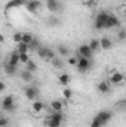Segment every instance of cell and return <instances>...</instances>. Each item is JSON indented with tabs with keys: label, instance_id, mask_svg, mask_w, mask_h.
<instances>
[{
	"label": "cell",
	"instance_id": "484cf974",
	"mask_svg": "<svg viewBox=\"0 0 126 127\" xmlns=\"http://www.w3.org/2000/svg\"><path fill=\"white\" fill-rule=\"evenodd\" d=\"M57 50L60 52V55H61V56H67V55H70V49H68L67 46H64V44H60Z\"/></svg>",
	"mask_w": 126,
	"mask_h": 127
},
{
	"label": "cell",
	"instance_id": "603a6c76",
	"mask_svg": "<svg viewBox=\"0 0 126 127\" xmlns=\"http://www.w3.org/2000/svg\"><path fill=\"white\" fill-rule=\"evenodd\" d=\"M25 69H27V71H30V72H36V71H37V64L30 59L28 62L25 64Z\"/></svg>",
	"mask_w": 126,
	"mask_h": 127
},
{
	"label": "cell",
	"instance_id": "5bb4252c",
	"mask_svg": "<svg viewBox=\"0 0 126 127\" xmlns=\"http://www.w3.org/2000/svg\"><path fill=\"white\" fill-rule=\"evenodd\" d=\"M96 89H98V92L99 93H108L110 92V83L108 81H99L98 83V86H96Z\"/></svg>",
	"mask_w": 126,
	"mask_h": 127
},
{
	"label": "cell",
	"instance_id": "ffe728a7",
	"mask_svg": "<svg viewBox=\"0 0 126 127\" xmlns=\"http://www.w3.org/2000/svg\"><path fill=\"white\" fill-rule=\"evenodd\" d=\"M31 108H33L34 112H42L43 108H45V105H43V102H40V100H33Z\"/></svg>",
	"mask_w": 126,
	"mask_h": 127
},
{
	"label": "cell",
	"instance_id": "4fadbf2b",
	"mask_svg": "<svg viewBox=\"0 0 126 127\" xmlns=\"http://www.w3.org/2000/svg\"><path fill=\"white\" fill-rule=\"evenodd\" d=\"M27 0H9L6 4V10L13 9V7H19V6H25Z\"/></svg>",
	"mask_w": 126,
	"mask_h": 127
},
{
	"label": "cell",
	"instance_id": "7a4b0ae2",
	"mask_svg": "<svg viewBox=\"0 0 126 127\" xmlns=\"http://www.w3.org/2000/svg\"><path fill=\"white\" fill-rule=\"evenodd\" d=\"M108 16H110V13H107V12H99L96 16H95V30H104L105 28V24H107V19H108Z\"/></svg>",
	"mask_w": 126,
	"mask_h": 127
},
{
	"label": "cell",
	"instance_id": "1f68e13d",
	"mask_svg": "<svg viewBox=\"0 0 126 127\" xmlns=\"http://www.w3.org/2000/svg\"><path fill=\"white\" fill-rule=\"evenodd\" d=\"M51 62H52V66H54V68H63V61H61L58 56H57L54 61H51Z\"/></svg>",
	"mask_w": 126,
	"mask_h": 127
},
{
	"label": "cell",
	"instance_id": "8992f818",
	"mask_svg": "<svg viewBox=\"0 0 126 127\" xmlns=\"http://www.w3.org/2000/svg\"><path fill=\"white\" fill-rule=\"evenodd\" d=\"M24 95L30 100H37V97H39V89L36 86H27L24 89Z\"/></svg>",
	"mask_w": 126,
	"mask_h": 127
},
{
	"label": "cell",
	"instance_id": "7402d4cb",
	"mask_svg": "<svg viewBox=\"0 0 126 127\" xmlns=\"http://www.w3.org/2000/svg\"><path fill=\"white\" fill-rule=\"evenodd\" d=\"M21 78L24 80V81H27V83H30V81H33V72H30V71H22L21 72Z\"/></svg>",
	"mask_w": 126,
	"mask_h": 127
},
{
	"label": "cell",
	"instance_id": "ba28073f",
	"mask_svg": "<svg viewBox=\"0 0 126 127\" xmlns=\"http://www.w3.org/2000/svg\"><path fill=\"white\" fill-rule=\"evenodd\" d=\"M77 53H79V56L88 58V59H91L92 55H94V52H92V49L89 47V44H82V46L77 49Z\"/></svg>",
	"mask_w": 126,
	"mask_h": 127
},
{
	"label": "cell",
	"instance_id": "d6a6232c",
	"mask_svg": "<svg viewBox=\"0 0 126 127\" xmlns=\"http://www.w3.org/2000/svg\"><path fill=\"white\" fill-rule=\"evenodd\" d=\"M19 61H21V64H25L30 61V56H28V53H19Z\"/></svg>",
	"mask_w": 126,
	"mask_h": 127
},
{
	"label": "cell",
	"instance_id": "f35d334b",
	"mask_svg": "<svg viewBox=\"0 0 126 127\" xmlns=\"http://www.w3.org/2000/svg\"><path fill=\"white\" fill-rule=\"evenodd\" d=\"M123 102H125V103H126V97H125V100H123Z\"/></svg>",
	"mask_w": 126,
	"mask_h": 127
},
{
	"label": "cell",
	"instance_id": "44dd1931",
	"mask_svg": "<svg viewBox=\"0 0 126 127\" xmlns=\"http://www.w3.org/2000/svg\"><path fill=\"white\" fill-rule=\"evenodd\" d=\"M33 40H34V35H33L31 32H22V41L21 43H25V44L30 46V43H31Z\"/></svg>",
	"mask_w": 126,
	"mask_h": 127
},
{
	"label": "cell",
	"instance_id": "836d02e7",
	"mask_svg": "<svg viewBox=\"0 0 126 127\" xmlns=\"http://www.w3.org/2000/svg\"><path fill=\"white\" fill-rule=\"evenodd\" d=\"M91 127H104V124H102L96 117H94V118H92V123H91Z\"/></svg>",
	"mask_w": 126,
	"mask_h": 127
},
{
	"label": "cell",
	"instance_id": "3957f363",
	"mask_svg": "<svg viewBox=\"0 0 126 127\" xmlns=\"http://www.w3.org/2000/svg\"><path fill=\"white\" fill-rule=\"evenodd\" d=\"M1 109L7 111V112H15V109H16V106H15V97L12 95L3 97V100H1Z\"/></svg>",
	"mask_w": 126,
	"mask_h": 127
},
{
	"label": "cell",
	"instance_id": "30bf717a",
	"mask_svg": "<svg viewBox=\"0 0 126 127\" xmlns=\"http://www.w3.org/2000/svg\"><path fill=\"white\" fill-rule=\"evenodd\" d=\"M119 25H120L119 18H117V16H114V15H110V16H108V19H107L105 28H107V30H110V28H116V27H119Z\"/></svg>",
	"mask_w": 126,
	"mask_h": 127
},
{
	"label": "cell",
	"instance_id": "83f0119b",
	"mask_svg": "<svg viewBox=\"0 0 126 127\" xmlns=\"http://www.w3.org/2000/svg\"><path fill=\"white\" fill-rule=\"evenodd\" d=\"M63 96H64V99H67V100H71V97H73V92H71V89H70V87H64Z\"/></svg>",
	"mask_w": 126,
	"mask_h": 127
},
{
	"label": "cell",
	"instance_id": "d590c367",
	"mask_svg": "<svg viewBox=\"0 0 126 127\" xmlns=\"http://www.w3.org/2000/svg\"><path fill=\"white\" fill-rule=\"evenodd\" d=\"M9 124V120L6 117H0V127H6Z\"/></svg>",
	"mask_w": 126,
	"mask_h": 127
},
{
	"label": "cell",
	"instance_id": "74e56055",
	"mask_svg": "<svg viewBox=\"0 0 126 127\" xmlns=\"http://www.w3.org/2000/svg\"><path fill=\"white\" fill-rule=\"evenodd\" d=\"M123 12H125V15H126V7H125V10H123Z\"/></svg>",
	"mask_w": 126,
	"mask_h": 127
},
{
	"label": "cell",
	"instance_id": "d6986e66",
	"mask_svg": "<svg viewBox=\"0 0 126 127\" xmlns=\"http://www.w3.org/2000/svg\"><path fill=\"white\" fill-rule=\"evenodd\" d=\"M89 47L92 49V52H98L99 49H101V40H98V38H92L91 41H89Z\"/></svg>",
	"mask_w": 126,
	"mask_h": 127
},
{
	"label": "cell",
	"instance_id": "52a82bcc",
	"mask_svg": "<svg viewBox=\"0 0 126 127\" xmlns=\"http://www.w3.org/2000/svg\"><path fill=\"white\" fill-rule=\"evenodd\" d=\"M91 66H92V62H91V59L79 56V64H77V69H79L80 72H86V71H89V69H91Z\"/></svg>",
	"mask_w": 126,
	"mask_h": 127
},
{
	"label": "cell",
	"instance_id": "d4e9b609",
	"mask_svg": "<svg viewBox=\"0 0 126 127\" xmlns=\"http://www.w3.org/2000/svg\"><path fill=\"white\" fill-rule=\"evenodd\" d=\"M16 50H18L19 53H28L30 46H28V44H25V43H19V44H18V47H16Z\"/></svg>",
	"mask_w": 126,
	"mask_h": 127
},
{
	"label": "cell",
	"instance_id": "9c48e42d",
	"mask_svg": "<svg viewBox=\"0 0 126 127\" xmlns=\"http://www.w3.org/2000/svg\"><path fill=\"white\" fill-rule=\"evenodd\" d=\"M40 6H42V1H40V0H27V3H25L24 7H25L30 13H36Z\"/></svg>",
	"mask_w": 126,
	"mask_h": 127
},
{
	"label": "cell",
	"instance_id": "4316f807",
	"mask_svg": "<svg viewBox=\"0 0 126 127\" xmlns=\"http://www.w3.org/2000/svg\"><path fill=\"white\" fill-rule=\"evenodd\" d=\"M40 47H42V46H40V41H39V38H36V37H34V40L30 43V50H36V52H37Z\"/></svg>",
	"mask_w": 126,
	"mask_h": 127
},
{
	"label": "cell",
	"instance_id": "4dcf8cb0",
	"mask_svg": "<svg viewBox=\"0 0 126 127\" xmlns=\"http://www.w3.org/2000/svg\"><path fill=\"white\" fill-rule=\"evenodd\" d=\"M117 38H119V41H125L126 40V30L120 28L119 32H117Z\"/></svg>",
	"mask_w": 126,
	"mask_h": 127
},
{
	"label": "cell",
	"instance_id": "8fae6325",
	"mask_svg": "<svg viewBox=\"0 0 126 127\" xmlns=\"http://www.w3.org/2000/svg\"><path fill=\"white\" fill-rule=\"evenodd\" d=\"M123 80H125V74H122V72H114V74H111V77H110V83L114 84V86L120 84Z\"/></svg>",
	"mask_w": 126,
	"mask_h": 127
},
{
	"label": "cell",
	"instance_id": "f546056e",
	"mask_svg": "<svg viewBox=\"0 0 126 127\" xmlns=\"http://www.w3.org/2000/svg\"><path fill=\"white\" fill-rule=\"evenodd\" d=\"M12 40H13L16 44H19V43L22 41V32H15V34L12 35Z\"/></svg>",
	"mask_w": 126,
	"mask_h": 127
},
{
	"label": "cell",
	"instance_id": "2e32d148",
	"mask_svg": "<svg viewBox=\"0 0 126 127\" xmlns=\"http://www.w3.org/2000/svg\"><path fill=\"white\" fill-rule=\"evenodd\" d=\"M99 40H101V49H102V50H108V49L113 47V41H111V38H108V37H102V38H99Z\"/></svg>",
	"mask_w": 126,
	"mask_h": 127
},
{
	"label": "cell",
	"instance_id": "ac0fdd59",
	"mask_svg": "<svg viewBox=\"0 0 126 127\" xmlns=\"http://www.w3.org/2000/svg\"><path fill=\"white\" fill-rule=\"evenodd\" d=\"M3 69H4V72H6L7 75H13V74L16 72V66L10 65L9 62H4V64H3Z\"/></svg>",
	"mask_w": 126,
	"mask_h": 127
},
{
	"label": "cell",
	"instance_id": "277c9868",
	"mask_svg": "<svg viewBox=\"0 0 126 127\" xmlns=\"http://www.w3.org/2000/svg\"><path fill=\"white\" fill-rule=\"evenodd\" d=\"M104 126L105 124H108L110 121H111V118H113V112L111 111H108V109H102V111H99L96 115H95Z\"/></svg>",
	"mask_w": 126,
	"mask_h": 127
},
{
	"label": "cell",
	"instance_id": "5b68a950",
	"mask_svg": "<svg viewBox=\"0 0 126 127\" xmlns=\"http://www.w3.org/2000/svg\"><path fill=\"white\" fill-rule=\"evenodd\" d=\"M45 6L52 13H57L61 10V1L60 0H45Z\"/></svg>",
	"mask_w": 126,
	"mask_h": 127
},
{
	"label": "cell",
	"instance_id": "9a60e30c",
	"mask_svg": "<svg viewBox=\"0 0 126 127\" xmlns=\"http://www.w3.org/2000/svg\"><path fill=\"white\" fill-rule=\"evenodd\" d=\"M58 81H60V84H61V86L67 87V86L70 84V81H71V77H70V74L64 72V74H61V75H58Z\"/></svg>",
	"mask_w": 126,
	"mask_h": 127
},
{
	"label": "cell",
	"instance_id": "cb8c5ba5",
	"mask_svg": "<svg viewBox=\"0 0 126 127\" xmlns=\"http://www.w3.org/2000/svg\"><path fill=\"white\" fill-rule=\"evenodd\" d=\"M48 25L49 27H58L60 25V19L57 16H49L48 18Z\"/></svg>",
	"mask_w": 126,
	"mask_h": 127
},
{
	"label": "cell",
	"instance_id": "f1b7e54d",
	"mask_svg": "<svg viewBox=\"0 0 126 127\" xmlns=\"http://www.w3.org/2000/svg\"><path fill=\"white\" fill-rule=\"evenodd\" d=\"M48 49H49V47H40V49L37 50V55H39L42 59H46V55H48Z\"/></svg>",
	"mask_w": 126,
	"mask_h": 127
},
{
	"label": "cell",
	"instance_id": "e0dca14e",
	"mask_svg": "<svg viewBox=\"0 0 126 127\" xmlns=\"http://www.w3.org/2000/svg\"><path fill=\"white\" fill-rule=\"evenodd\" d=\"M51 109H52V111H60V112H63L64 103L60 100V99H55V100L51 102Z\"/></svg>",
	"mask_w": 126,
	"mask_h": 127
},
{
	"label": "cell",
	"instance_id": "e575fe53",
	"mask_svg": "<svg viewBox=\"0 0 126 127\" xmlns=\"http://www.w3.org/2000/svg\"><path fill=\"white\" fill-rule=\"evenodd\" d=\"M68 64H70L71 66H77V64H79V58H76V56H70V58H68Z\"/></svg>",
	"mask_w": 126,
	"mask_h": 127
},
{
	"label": "cell",
	"instance_id": "6da1fadb",
	"mask_svg": "<svg viewBox=\"0 0 126 127\" xmlns=\"http://www.w3.org/2000/svg\"><path fill=\"white\" fill-rule=\"evenodd\" d=\"M63 121H64V115H63V112H60V111H52L46 117V120H45V123H46L48 127H61Z\"/></svg>",
	"mask_w": 126,
	"mask_h": 127
},
{
	"label": "cell",
	"instance_id": "8d00e7d4",
	"mask_svg": "<svg viewBox=\"0 0 126 127\" xmlns=\"http://www.w3.org/2000/svg\"><path fill=\"white\" fill-rule=\"evenodd\" d=\"M4 89H6V84L1 81V83H0V92H4Z\"/></svg>",
	"mask_w": 126,
	"mask_h": 127
},
{
	"label": "cell",
	"instance_id": "7c38bea8",
	"mask_svg": "<svg viewBox=\"0 0 126 127\" xmlns=\"http://www.w3.org/2000/svg\"><path fill=\"white\" fill-rule=\"evenodd\" d=\"M7 62L10 64V65H13V66H18L21 61H19V52L18 50H13L10 55H9V61Z\"/></svg>",
	"mask_w": 126,
	"mask_h": 127
}]
</instances>
